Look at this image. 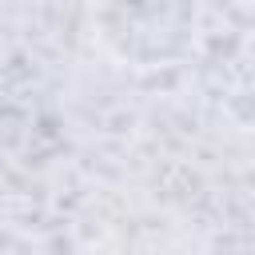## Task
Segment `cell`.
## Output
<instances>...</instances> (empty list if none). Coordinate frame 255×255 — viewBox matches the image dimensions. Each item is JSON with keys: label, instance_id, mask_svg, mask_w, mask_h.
Instances as JSON below:
<instances>
[{"label": "cell", "instance_id": "obj_1", "mask_svg": "<svg viewBox=\"0 0 255 255\" xmlns=\"http://www.w3.org/2000/svg\"><path fill=\"white\" fill-rule=\"evenodd\" d=\"M92 28L116 64L155 72L195 52L203 12L199 0H96Z\"/></svg>", "mask_w": 255, "mask_h": 255}]
</instances>
